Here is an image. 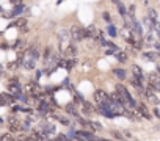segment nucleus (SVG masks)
I'll return each mask as SVG.
<instances>
[{"label": "nucleus", "mask_w": 160, "mask_h": 141, "mask_svg": "<svg viewBox=\"0 0 160 141\" xmlns=\"http://www.w3.org/2000/svg\"><path fill=\"white\" fill-rule=\"evenodd\" d=\"M38 60H39V52H38V49H36V47H30V49H27V52L24 53V58H19L18 61H19V64H21L24 69L33 70V69H36Z\"/></svg>", "instance_id": "f257e3e1"}, {"label": "nucleus", "mask_w": 160, "mask_h": 141, "mask_svg": "<svg viewBox=\"0 0 160 141\" xmlns=\"http://www.w3.org/2000/svg\"><path fill=\"white\" fill-rule=\"evenodd\" d=\"M116 91L121 94V97H122V100L126 102L127 107H130V108H135V107H137V100L133 99V96L130 94V91H129L124 85L118 83V85H116Z\"/></svg>", "instance_id": "f03ea898"}, {"label": "nucleus", "mask_w": 160, "mask_h": 141, "mask_svg": "<svg viewBox=\"0 0 160 141\" xmlns=\"http://www.w3.org/2000/svg\"><path fill=\"white\" fill-rule=\"evenodd\" d=\"M58 42H60V52L63 53V50L66 49V46L71 42V35H69L68 30L61 28V30L58 32Z\"/></svg>", "instance_id": "7ed1b4c3"}, {"label": "nucleus", "mask_w": 160, "mask_h": 141, "mask_svg": "<svg viewBox=\"0 0 160 141\" xmlns=\"http://www.w3.org/2000/svg\"><path fill=\"white\" fill-rule=\"evenodd\" d=\"M8 93L13 94L16 99H19V97L24 94V93H22V86H21V83H19L16 79L10 80V83H8Z\"/></svg>", "instance_id": "20e7f679"}, {"label": "nucleus", "mask_w": 160, "mask_h": 141, "mask_svg": "<svg viewBox=\"0 0 160 141\" xmlns=\"http://www.w3.org/2000/svg\"><path fill=\"white\" fill-rule=\"evenodd\" d=\"M69 35H71V41H74V42L85 39V33H83V28H80V27H77V25H74V27L71 28Z\"/></svg>", "instance_id": "39448f33"}, {"label": "nucleus", "mask_w": 160, "mask_h": 141, "mask_svg": "<svg viewBox=\"0 0 160 141\" xmlns=\"http://www.w3.org/2000/svg\"><path fill=\"white\" fill-rule=\"evenodd\" d=\"M8 127H10V132L14 135V133H19L22 132V121L16 119V118H10L8 121Z\"/></svg>", "instance_id": "423d86ee"}, {"label": "nucleus", "mask_w": 160, "mask_h": 141, "mask_svg": "<svg viewBox=\"0 0 160 141\" xmlns=\"http://www.w3.org/2000/svg\"><path fill=\"white\" fill-rule=\"evenodd\" d=\"M108 99H110V94L108 93H105L104 90H96V93H94L96 104H107Z\"/></svg>", "instance_id": "0eeeda50"}, {"label": "nucleus", "mask_w": 160, "mask_h": 141, "mask_svg": "<svg viewBox=\"0 0 160 141\" xmlns=\"http://www.w3.org/2000/svg\"><path fill=\"white\" fill-rule=\"evenodd\" d=\"M63 55L68 56V58H75V55H77V46H75L74 41H71V42L66 46V49L63 50Z\"/></svg>", "instance_id": "6e6552de"}, {"label": "nucleus", "mask_w": 160, "mask_h": 141, "mask_svg": "<svg viewBox=\"0 0 160 141\" xmlns=\"http://www.w3.org/2000/svg\"><path fill=\"white\" fill-rule=\"evenodd\" d=\"M130 70H132V74H133V77L135 79H138V80H144V75H143V69L138 66V64H132V67H130Z\"/></svg>", "instance_id": "1a4fd4ad"}, {"label": "nucleus", "mask_w": 160, "mask_h": 141, "mask_svg": "<svg viewBox=\"0 0 160 141\" xmlns=\"http://www.w3.org/2000/svg\"><path fill=\"white\" fill-rule=\"evenodd\" d=\"M132 27H133V32H135L133 35L138 36V38H143V27L137 19H132Z\"/></svg>", "instance_id": "9d476101"}, {"label": "nucleus", "mask_w": 160, "mask_h": 141, "mask_svg": "<svg viewBox=\"0 0 160 141\" xmlns=\"http://www.w3.org/2000/svg\"><path fill=\"white\" fill-rule=\"evenodd\" d=\"M113 75L118 80H126L127 79V72H126V69H122V67H115L113 69Z\"/></svg>", "instance_id": "9b49d317"}, {"label": "nucleus", "mask_w": 160, "mask_h": 141, "mask_svg": "<svg viewBox=\"0 0 160 141\" xmlns=\"http://www.w3.org/2000/svg\"><path fill=\"white\" fill-rule=\"evenodd\" d=\"M141 56H143L144 60H148V61H152V63L158 60V53H157L155 50H152V52H143Z\"/></svg>", "instance_id": "f8f14e48"}, {"label": "nucleus", "mask_w": 160, "mask_h": 141, "mask_svg": "<svg viewBox=\"0 0 160 141\" xmlns=\"http://www.w3.org/2000/svg\"><path fill=\"white\" fill-rule=\"evenodd\" d=\"M112 3H115V5H116V8H118V11H119V14H121L122 17H126V16H127V10H126V7L122 5L121 0H112Z\"/></svg>", "instance_id": "ddd939ff"}, {"label": "nucleus", "mask_w": 160, "mask_h": 141, "mask_svg": "<svg viewBox=\"0 0 160 141\" xmlns=\"http://www.w3.org/2000/svg\"><path fill=\"white\" fill-rule=\"evenodd\" d=\"M135 108H137V110H138V111L146 118V119H149V118H151V114H149V111H148V107H146L144 104H137V107H135Z\"/></svg>", "instance_id": "4468645a"}, {"label": "nucleus", "mask_w": 160, "mask_h": 141, "mask_svg": "<svg viewBox=\"0 0 160 141\" xmlns=\"http://www.w3.org/2000/svg\"><path fill=\"white\" fill-rule=\"evenodd\" d=\"M107 33H108V36H112V38H116V36H118V30H116V27H115L113 24H108Z\"/></svg>", "instance_id": "2eb2a0df"}, {"label": "nucleus", "mask_w": 160, "mask_h": 141, "mask_svg": "<svg viewBox=\"0 0 160 141\" xmlns=\"http://www.w3.org/2000/svg\"><path fill=\"white\" fill-rule=\"evenodd\" d=\"M130 85H132L133 88H137L138 91H143V82H141V80H138V79L133 77V79L130 80Z\"/></svg>", "instance_id": "dca6fc26"}, {"label": "nucleus", "mask_w": 160, "mask_h": 141, "mask_svg": "<svg viewBox=\"0 0 160 141\" xmlns=\"http://www.w3.org/2000/svg\"><path fill=\"white\" fill-rule=\"evenodd\" d=\"M127 58H129V56H127V53H126V52H121V50H118V52H116V60H118L119 63H126V61H127Z\"/></svg>", "instance_id": "f3484780"}, {"label": "nucleus", "mask_w": 160, "mask_h": 141, "mask_svg": "<svg viewBox=\"0 0 160 141\" xmlns=\"http://www.w3.org/2000/svg\"><path fill=\"white\" fill-rule=\"evenodd\" d=\"M55 118H57L58 122H61V125H66V127L71 125V119H69L68 116H55Z\"/></svg>", "instance_id": "a211bd4d"}, {"label": "nucleus", "mask_w": 160, "mask_h": 141, "mask_svg": "<svg viewBox=\"0 0 160 141\" xmlns=\"http://www.w3.org/2000/svg\"><path fill=\"white\" fill-rule=\"evenodd\" d=\"M49 133H55V125L50 122L44 125V136H49Z\"/></svg>", "instance_id": "6ab92c4d"}, {"label": "nucleus", "mask_w": 160, "mask_h": 141, "mask_svg": "<svg viewBox=\"0 0 160 141\" xmlns=\"http://www.w3.org/2000/svg\"><path fill=\"white\" fill-rule=\"evenodd\" d=\"M110 133H112V136H113L115 139H118V141H126V138H124L122 132H119V130H112Z\"/></svg>", "instance_id": "aec40b11"}, {"label": "nucleus", "mask_w": 160, "mask_h": 141, "mask_svg": "<svg viewBox=\"0 0 160 141\" xmlns=\"http://www.w3.org/2000/svg\"><path fill=\"white\" fill-rule=\"evenodd\" d=\"M0 141H14V136H13L11 132H7V133L0 135Z\"/></svg>", "instance_id": "412c9836"}, {"label": "nucleus", "mask_w": 160, "mask_h": 141, "mask_svg": "<svg viewBox=\"0 0 160 141\" xmlns=\"http://www.w3.org/2000/svg\"><path fill=\"white\" fill-rule=\"evenodd\" d=\"M24 10H25V7H24V5H18V7H14V10L11 11V17H14V16H18V14L24 13Z\"/></svg>", "instance_id": "4be33fe9"}, {"label": "nucleus", "mask_w": 160, "mask_h": 141, "mask_svg": "<svg viewBox=\"0 0 160 141\" xmlns=\"http://www.w3.org/2000/svg\"><path fill=\"white\" fill-rule=\"evenodd\" d=\"M50 55H52V49H50V46H47V47L44 49V55H42V61H44V63H47V60L50 58Z\"/></svg>", "instance_id": "5701e85b"}, {"label": "nucleus", "mask_w": 160, "mask_h": 141, "mask_svg": "<svg viewBox=\"0 0 160 141\" xmlns=\"http://www.w3.org/2000/svg\"><path fill=\"white\" fill-rule=\"evenodd\" d=\"M66 110H68V113H71V114H74L75 118H78V113H77L75 107H72V105H68V107H66Z\"/></svg>", "instance_id": "b1692460"}, {"label": "nucleus", "mask_w": 160, "mask_h": 141, "mask_svg": "<svg viewBox=\"0 0 160 141\" xmlns=\"http://www.w3.org/2000/svg\"><path fill=\"white\" fill-rule=\"evenodd\" d=\"M101 132L102 130V124L101 122H98V121H93V132Z\"/></svg>", "instance_id": "393cba45"}, {"label": "nucleus", "mask_w": 160, "mask_h": 141, "mask_svg": "<svg viewBox=\"0 0 160 141\" xmlns=\"http://www.w3.org/2000/svg\"><path fill=\"white\" fill-rule=\"evenodd\" d=\"M57 141H71L69 138H68V135H64V133H60V135H57V138H55Z\"/></svg>", "instance_id": "a878e982"}, {"label": "nucleus", "mask_w": 160, "mask_h": 141, "mask_svg": "<svg viewBox=\"0 0 160 141\" xmlns=\"http://www.w3.org/2000/svg\"><path fill=\"white\" fill-rule=\"evenodd\" d=\"M10 3H11V5H14V7H18V5H24L22 0H10Z\"/></svg>", "instance_id": "bb28decb"}, {"label": "nucleus", "mask_w": 160, "mask_h": 141, "mask_svg": "<svg viewBox=\"0 0 160 141\" xmlns=\"http://www.w3.org/2000/svg\"><path fill=\"white\" fill-rule=\"evenodd\" d=\"M102 17L105 19V22H108V24H112V19H110V14H108V13H104V14H102Z\"/></svg>", "instance_id": "cd10ccee"}, {"label": "nucleus", "mask_w": 160, "mask_h": 141, "mask_svg": "<svg viewBox=\"0 0 160 141\" xmlns=\"http://www.w3.org/2000/svg\"><path fill=\"white\" fill-rule=\"evenodd\" d=\"M18 66H19V61H13V63H10V64H8V67H10V69H16Z\"/></svg>", "instance_id": "c85d7f7f"}, {"label": "nucleus", "mask_w": 160, "mask_h": 141, "mask_svg": "<svg viewBox=\"0 0 160 141\" xmlns=\"http://www.w3.org/2000/svg\"><path fill=\"white\" fill-rule=\"evenodd\" d=\"M25 22H27L25 19H19V21L16 22V25H18V27H21V25H25Z\"/></svg>", "instance_id": "c756f323"}, {"label": "nucleus", "mask_w": 160, "mask_h": 141, "mask_svg": "<svg viewBox=\"0 0 160 141\" xmlns=\"http://www.w3.org/2000/svg\"><path fill=\"white\" fill-rule=\"evenodd\" d=\"M154 47H155V52H157V53H160V42H155V44H154Z\"/></svg>", "instance_id": "7c9ffc66"}, {"label": "nucleus", "mask_w": 160, "mask_h": 141, "mask_svg": "<svg viewBox=\"0 0 160 141\" xmlns=\"http://www.w3.org/2000/svg\"><path fill=\"white\" fill-rule=\"evenodd\" d=\"M3 75H5V70H3V66L0 64V79H2Z\"/></svg>", "instance_id": "2f4dec72"}, {"label": "nucleus", "mask_w": 160, "mask_h": 141, "mask_svg": "<svg viewBox=\"0 0 160 141\" xmlns=\"http://www.w3.org/2000/svg\"><path fill=\"white\" fill-rule=\"evenodd\" d=\"M154 114H155L157 118H160V113H158V110H157V108H154Z\"/></svg>", "instance_id": "473e14b6"}, {"label": "nucleus", "mask_w": 160, "mask_h": 141, "mask_svg": "<svg viewBox=\"0 0 160 141\" xmlns=\"http://www.w3.org/2000/svg\"><path fill=\"white\" fill-rule=\"evenodd\" d=\"M96 141H110V139H107V138H98L96 136Z\"/></svg>", "instance_id": "72a5a7b5"}, {"label": "nucleus", "mask_w": 160, "mask_h": 141, "mask_svg": "<svg viewBox=\"0 0 160 141\" xmlns=\"http://www.w3.org/2000/svg\"><path fill=\"white\" fill-rule=\"evenodd\" d=\"M155 33H157V38H158V41H160V28H157V30H155Z\"/></svg>", "instance_id": "f704fd0d"}, {"label": "nucleus", "mask_w": 160, "mask_h": 141, "mask_svg": "<svg viewBox=\"0 0 160 141\" xmlns=\"http://www.w3.org/2000/svg\"><path fill=\"white\" fill-rule=\"evenodd\" d=\"M41 77V70H36V80Z\"/></svg>", "instance_id": "c9c22d12"}, {"label": "nucleus", "mask_w": 160, "mask_h": 141, "mask_svg": "<svg viewBox=\"0 0 160 141\" xmlns=\"http://www.w3.org/2000/svg\"><path fill=\"white\" fill-rule=\"evenodd\" d=\"M2 122H3V119H2V118H0V124H2Z\"/></svg>", "instance_id": "e433bc0d"}, {"label": "nucleus", "mask_w": 160, "mask_h": 141, "mask_svg": "<svg viewBox=\"0 0 160 141\" xmlns=\"http://www.w3.org/2000/svg\"><path fill=\"white\" fill-rule=\"evenodd\" d=\"M49 141H57V139H49Z\"/></svg>", "instance_id": "4c0bfd02"}]
</instances>
